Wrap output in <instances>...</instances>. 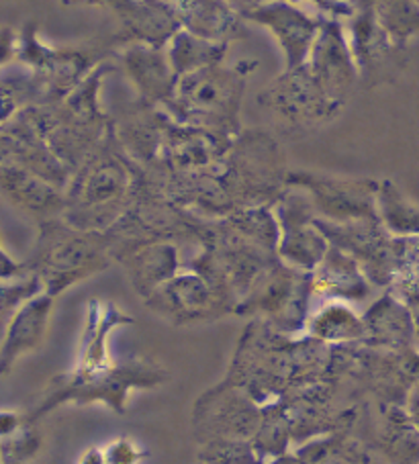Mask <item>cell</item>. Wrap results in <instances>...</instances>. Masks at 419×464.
Listing matches in <instances>:
<instances>
[{"instance_id": "6da1fadb", "label": "cell", "mask_w": 419, "mask_h": 464, "mask_svg": "<svg viewBox=\"0 0 419 464\" xmlns=\"http://www.w3.org/2000/svg\"><path fill=\"white\" fill-rule=\"evenodd\" d=\"M133 170L111 127L70 180L63 218L78 229L102 231L117 223L133 195Z\"/></svg>"}, {"instance_id": "7a4b0ae2", "label": "cell", "mask_w": 419, "mask_h": 464, "mask_svg": "<svg viewBox=\"0 0 419 464\" xmlns=\"http://www.w3.org/2000/svg\"><path fill=\"white\" fill-rule=\"evenodd\" d=\"M256 68L258 62L244 60L231 68L217 63L182 76L164 111L176 123L236 140L241 133L239 113L246 84Z\"/></svg>"}, {"instance_id": "3957f363", "label": "cell", "mask_w": 419, "mask_h": 464, "mask_svg": "<svg viewBox=\"0 0 419 464\" xmlns=\"http://www.w3.org/2000/svg\"><path fill=\"white\" fill-rule=\"evenodd\" d=\"M109 239L102 231H88L68 221L45 219L34 262L29 268L42 278L52 297L84 281L109 264Z\"/></svg>"}, {"instance_id": "277c9868", "label": "cell", "mask_w": 419, "mask_h": 464, "mask_svg": "<svg viewBox=\"0 0 419 464\" xmlns=\"http://www.w3.org/2000/svg\"><path fill=\"white\" fill-rule=\"evenodd\" d=\"M258 105L293 125H324L342 113V109L326 97L305 63L274 78L258 94Z\"/></svg>"}, {"instance_id": "5b68a950", "label": "cell", "mask_w": 419, "mask_h": 464, "mask_svg": "<svg viewBox=\"0 0 419 464\" xmlns=\"http://www.w3.org/2000/svg\"><path fill=\"white\" fill-rule=\"evenodd\" d=\"M354 14L350 21L352 55L358 66L360 82L366 88L393 82L407 63V50L393 44L389 34L376 21L373 9L360 0H350Z\"/></svg>"}, {"instance_id": "8992f818", "label": "cell", "mask_w": 419, "mask_h": 464, "mask_svg": "<svg viewBox=\"0 0 419 464\" xmlns=\"http://www.w3.org/2000/svg\"><path fill=\"white\" fill-rule=\"evenodd\" d=\"M291 187L311 193V201L319 213L332 223H352L378 219L376 190L378 182L368 179H334L311 172H291L285 179Z\"/></svg>"}, {"instance_id": "52a82bcc", "label": "cell", "mask_w": 419, "mask_h": 464, "mask_svg": "<svg viewBox=\"0 0 419 464\" xmlns=\"http://www.w3.org/2000/svg\"><path fill=\"white\" fill-rule=\"evenodd\" d=\"M305 66L326 97L344 111L360 84V74L340 21L324 17V25Z\"/></svg>"}, {"instance_id": "ba28073f", "label": "cell", "mask_w": 419, "mask_h": 464, "mask_svg": "<svg viewBox=\"0 0 419 464\" xmlns=\"http://www.w3.org/2000/svg\"><path fill=\"white\" fill-rule=\"evenodd\" d=\"M241 17L270 31L283 50L285 70H295L307 62L324 25V17H309L299 6L287 0H268L246 11Z\"/></svg>"}, {"instance_id": "9c48e42d", "label": "cell", "mask_w": 419, "mask_h": 464, "mask_svg": "<svg viewBox=\"0 0 419 464\" xmlns=\"http://www.w3.org/2000/svg\"><path fill=\"white\" fill-rule=\"evenodd\" d=\"M311 198L303 195H285L278 203V219L283 227L278 254L293 268L313 270L326 258L329 250L327 237L313 221Z\"/></svg>"}, {"instance_id": "30bf717a", "label": "cell", "mask_w": 419, "mask_h": 464, "mask_svg": "<svg viewBox=\"0 0 419 464\" xmlns=\"http://www.w3.org/2000/svg\"><path fill=\"white\" fill-rule=\"evenodd\" d=\"M121 63L132 78L141 102L151 107L166 109L174 99L179 76L174 74L168 52L160 45L129 44L121 53Z\"/></svg>"}, {"instance_id": "8fae6325", "label": "cell", "mask_w": 419, "mask_h": 464, "mask_svg": "<svg viewBox=\"0 0 419 464\" xmlns=\"http://www.w3.org/2000/svg\"><path fill=\"white\" fill-rule=\"evenodd\" d=\"M119 13L123 19L121 42L164 47L182 29L179 9L160 0H121Z\"/></svg>"}, {"instance_id": "7c38bea8", "label": "cell", "mask_w": 419, "mask_h": 464, "mask_svg": "<svg viewBox=\"0 0 419 464\" xmlns=\"http://www.w3.org/2000/svg\"><path fill=\"white\" fill-rule=\"evenodd\" d=\"M54 309V297L50 293H42L27 301L15 311L6 325V335L3 343V368L11 371V364L23 354H29L39 348L45 340L47 325H50Z\"/></svg>"}, {"instance_id": "4fadbf2b", "label": "cell", "mask_w": 419, "mask_h": 464, "mask_svg": "<svg viewBox=\"0 0 419 464\" xmlns=\"http://www.w3.org/2000/svg\"><path fill=\"white\" fill-rule=\"evenodd\" d=\"M3 188L15 205L42 218L52 219L66 209V195H62V188L13 162H3Z\"/></svg>"}, {"instance_id": "5bb4252c", "label": "cell", "mask_w": 419, "mask_h": 464, "mask_svg": "<svg viewBox=\"0 0 419 464\" xmlns=\"http://www.w3.org/2000/svg\"><path fill=\"white\" fill-rule=\"evenodd\" d=\"M182 29L211 42H225L241 37L239 17L229 0H180L179 6Z\"/></svg>"}, {"instance_id": "9a60e30c", "label": "cell", "mask_w": 419, "mask_h": 464, "mask_svg": "<svg viewBox=\"0 0 419 464\" xmlns=\"http://www.w3.org/2000/svg\"><path fill=\"white\" fill-rule=\"evenodd\" d=\"M127 268L135 289L151 297L160 286L171 281L179 268L176 247L171 244H146L137 247L127 256Z\"/></svg>"}, {"instance_id": "2e32d148", "label": "cell", "mask_w": 419, "mask_h": 464, "mask_svg": "<svg viewBox=\"0 0 419 464\" xmlns=\"http://www.w3.org/2000/svg\"><path fill=\"white\" fill-rule=\"evenodd\" d=\"M225 53H228L225 42H211V39L199 37L187 29H180L171 39V47H168V58H171L174 74L179 78L223 63Z\"/></svg>"}, {"instance_id": "e0dca14e", "label": "cell", "mask_w": 419, "mask_h": 464, "mask_svg": "<svg viewBox=\"0 0 419 464\" xmlns=\"http://www.w3.org/2000/svg\"><path fill=\"white\" fill-rule=\"evenodd\" d=\"M316 286L319 291H336L337 295L365 297L366 285L356 260L340 247H329L326 258L317 266Z\"/></svg>"}, {"instance_id": "ac0fdd59", "label": "cell", "mask_w": 419, "mask_h": 464, "mask_svg": "<svg viewBox=\"0 0 419 464\" xmlns=\"http://www.w3.org/2000/svg\"><path fill=\"white\" fill-rule=\"evenodd\" d=\"M360 3L373 9L376 21L401 50H407V45L419 37L417 0H360Z\"/></svg>"}, {"instance_id": "d6986e66", "label": "cell", "mask_w": 419, "mask_h": 464, "mask_svg": "<svg viewBox=\"0 0 419 464\" xmlns=\"http://www.w3.org/2000/svg\"><path fill=\"white\" fill-rule=\"evenodd\" d=\"M376 211L378 219L391 234L419 236V207L407 201L391 180L378 182Z\"/></svg>"}, {"instance_id": "ffe728a7", "label": "cell", "mask_w": 419, "mask_h": 464, "mask_svg": "<svg viewBox=\"0 0 419 464\" xmlns=\"http://www.w3.org/2000/svg\"><path fill=\"white\" fill-rule=\"evenodd\" d=\"M313 330L321 338H348V335H356L360 332V322L348 307L329 305L316 317Z\"/></svg>"}, {"instance_id": "44dd1931", "label": "cell", "mask_w": 419, "mask_h": 464, "mask_svg": "<svg viewBox=\"0 0 419 464\" xmlns=\"http://www.w3.org/2000/svg\"><path fill=\"white\" fill-rule=\"evenodd\" d=\"M102 452L104 459H107V464H140L148 456V452H143L141 448H137L127 438L115 440Z\"/></svg>"}, {"instance_id": "7402d4cb", "label": "cell", "mask_w": 419, "mask_h": 464, "mask_svg": "<svg viewBox=\"0 0 419 464\" xmlns=\"http://www.w3.org/2000/svg\"><path fill=\"white\" fill-rule=\"evenodd\" d=\"M295 6L299 5H311L313 9H317L326 19H350L354 14V5L350 0H287Z\"/></svg>"}, {"instance_id": "603a6c76", "label": "cell", "mask_w": 419, "mask_h": 464, "mask_svg": "<svg viewBox=\"0 0 419 464\" xmlns=\"http://www.w3.org/2000/svg\"><path fill=\"white\" fill-rule=\"evenodd\" d=\"M80 464H107V459H104V452L99 450V448H91L84 456Z\"/></svg>"}, {"instance_id": "cb8c5ba5", "label": "cell", "mask_w": 419, "mask_h": 464, "mask_svg": "<svg viewBox=\"0 0 419 464\" xmlns=\"http://www.w3.org/2000/svg\"><path fill=\"white\" fill-rule=\"evenodd\" d=\"M176 3H180V0H176Z\"/></svg>"}, {"instance_id": "d4e9b609", "label": "cell", "mask_w": 419, "mask_h": 464, "mask_svg": "<svg viewBox=\"0 0 419 464\" xmlns=\"http://www.w3.org/2000/svg\"><path fill=\"white\" fill-rule=\"evenodd\" d=\"M417 3H419V0H417Z\"/></svg>"}]
</instances>
